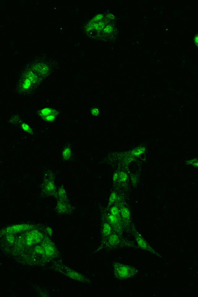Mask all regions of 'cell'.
<instances>
[{
    "label": "cell",
    "mask_w": 198,
    "mask_h": 297,
    "mask_svg": "<svg viewBox=\"0 0 198 297\" xmlns=\"http://www.w3.org/2000/svg\"><path fill=\"white\" fill-rule=\"evenodd\" d=\"M91 114L93 117H98L100 115V109L99 107H94L91 109Z\"/></svg>",
    "instance_id": "obj_3"
},
{
    "label": "cell",
    "mask_w": 198,
    "mask_h": 297,
    "mask_svg": "<svg viewBox=\"0 0 198 297\" xmlns=\"http://www.w3.org/2000/svg\"><path fill=\"white\" fill-rule=\"evenodd\" d=\"M122 212V214H123V216H124L125 217H127V216H128V212L127 210L126 209H123Z\"/></svg>",
    "instance_id": "obj_4"
},
{
    "label": "cell",
    "mask_w": 198,
    "mask_h": 297,
    "mask_svg": "<svg viewBox=\"0 0 198 297\" xmlns=\"http://www.w3.org/2000/svg\"><path fill=\"white\" fill-rule=\"evenodd\" d=\"M55 110L50 108H45L40 112L41 115L46 121H50L53 120L56 118Z\"/></svg>",
    "instance_id": "obj_1"
},
{
    "label": "cell",
    "mask_w": 198,
    "mask_h": 297,
    "mask_svg": "<svg viewBox=\"0 0 198 297\" xmlns=\"http://www.w3.org/2000/svg\"><path fill=\"white\" fill-rule=\"evenodd\" d=\"M31 81H34L32 80L29 77L28 79H26V80L24 81L23 84V88L24 90H26L29 88V87L31 85Z\"/></svg>",
    "instance_id": "obj_2"
},
{
    "label": "cell",
    "mask_w": 198,
    "mask_h": 297,
    "mask_svg": "<svg viewBox=\"0 0 198 297\" xmlns=\"http://www.w3.org/2000/svg\"><path fill=\"white\" fill-rule=\"evenodd\" d=\"M195 41L196 45H197V44H198V35L197 36V37H196Z\"/></svg>",
    "instance_id": "obj_7"
},
{
    "label": "cell",
    "mask_w": 198,
    "mask_h": 297,
    "mask_svg": "<svg viewBox=\"0 0 198 297\" xmlns=\"http://www.w3.org/2000/svg\"><path fill=\"white\" fill-rule=\"evenodd\" d=\"M112 212L113 215L117 214L118 213V210L115 207H114L112 210Z\"/></svg>",
    "instance_id": "obj_6"
},
{
    "label": "cell",
    "mask_w": 198,
    "mask_h": 297,
    "mask_svg": "<svg viewBox=\"0 0 198 297\" xmlns=\"http://www.w3.org/2000/svg\"><path fill=\"white\" fill-rule=\"evenodd\" d=\"M22 127H23V129L24 130H25V131H28L29 130V127L27 125H26V124H23V126H22Z\"/></svg>",
    "instance_id": "obj_5"
}]
</instances>
